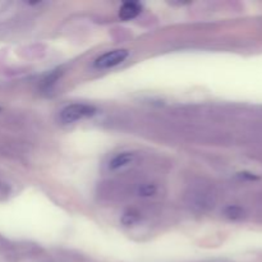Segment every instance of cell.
<instances>
[{"mask_svg":"<svg viewBox=\"0 0 262 262\" xmlns=\"http://www.w3.org/2000/svg\"><path fill=\"white\" fill-rule=\"evenodd\" d=\"M95 114H96V107L92 106V105L72 104L61 110L60 115H59V119H60L61 123L69 124V123L78 122V120L92 117Z\"/></svg>","mask_w":262,"mask_h":262,"instance_id":"6da1fadb","label":"cell"},{"mask_svg":"<svg viewBox=\"0 0 262 262\" xmlns=\"http://www.w3.org/2000/svg\"><path fill=\"white\" fill-rule=\"evenodd\" d=\"M129 55V51L125 49H117V50L107 51V53L102 54L100 58L95 60V67L97 69H109L113 67L119 66L120 63L125 60Z\"/></svg>","mask_w":262,"mask_h":262,"instance_id":"7a4b0ae2","label":"cell"},{"mask_svg":"<svg viewBox=\"0 0 262 262\" xmlns=\"http://www.w3.org/2000/svg\"><path fill=\"white\" fill-rule=\"evenodd\" d=\"M156 193V187L154 186V184H142V186H140V188H138V194L142 197H150V196H154V194Z\"/></svg>","mask_w":262,"mask_h":262,"instance_id":"8992f818","label":"cell"},{"mask_svg":"<svg viewBox=\"0 0 262 262\" xmlns=\"http://www.w3.org/2000/svg\"><path fill=\"white\" fill-rule=\"evenodd\" d=\"M138 217L140 216H138V214L136 211L127 212V214H124V216H123V223H124L125 225H133L138 222Z\"/></svg>","mask_w":262,"mask_h":262,"instance_id":"52a82bcc","label":"cell"},{"mask_svg":"<svg viewBox=\"0 0 262 262\" xmlns=\"http://www.w3.org/2000/svg\"><path fill=\"white\" fill-rule=\"evenodd\" d=\"M141 12H142V7H141V4H138V3H135V2H127L120 7L119 17L122 18L123 20H129L137 17Z\"/></svg>","mask_w":262,"mask_h":262,"instance_id":"277c9868","label":"cell"},{"mask_svg":"<svg viewBox=\"0 0 262 262\" xmlns=\"http://www.w3.org/2000/svg\"><path fill=\"white\" fill-rule=\"evenodd\" d=\"M136 160V154L129 152V151H125V152H120L118 155H115L114 158L110 160L109 163V169L110 170H119V169L125 168V166L133 164V161Z\"/></svg>","mask_w":262,"mask_h":262,"instance_id":"3957f363","label":"cell"},{"mask_svg":"<svg viewBox=\"0 0 262 262\" xmlns=\"http://www.w3.org/2000/svg\"><path fill=\"white\" fill-rule=\"evenodd\" d=\"M225 215L232 220H238L243 216V210L238 206H229L225 210Z\"/></svg>","mask_w":262,"mask_h":262,"instance_id":"5b68a950","label":"cell"}]
</instances>
